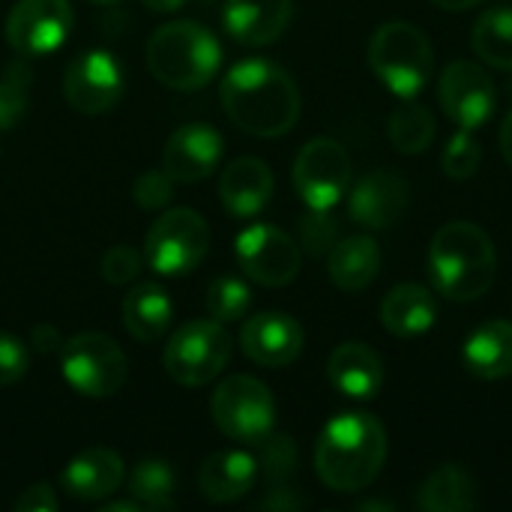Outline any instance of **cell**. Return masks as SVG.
I'll list each match as a JSON object with an SVG mask.
<instances>
[{
  "label": "cell",
  "mask_w": 512,
  "mask_h": 512,
  "mask_svg": "<svg viewBox=\"0 0 512 512\" xmlns=\"http://www.w3.org/2000/svg\"><path fill=\"white\" fill-rule=\"evenodd\" d=\"M63 96L81 114H105L123 96V69L108 51H81L63 72Z\"/></svg>",
  "instance_id": "13"
},
{
  "label": "cell",
  "mask_w": 512,
  "mask_h": 512,
  "mask_svg": "<svg viewBox=\"0 0 512 512\" xmlns=\"http://www.w3.org/2000/svg\"><path fill=\"white\" fill-rule=\"evenodd\" d=\"M381 321H384L387 333H393L399 339H414L435 327L438 303H435L432 291L423 285H414V282L396 285L381 303Z\"/></svg>",
  "instance_id": "23"
},
{
  "label": "cell",
  "mask_w": 512,
  "mask_h": 512,
  "mask_svg": "<svg viewBox=\"0 0 512 512\" xmlns=\"http://www.w3.org/2000/svg\"><path fill=\"white\" fill-rule=\"evenodd\" d=\"M219 96L231 123L258 138H279L300 120V90L294 78L264 57L234 63L222 78Z\"/></svg>",
  "instance_id": "1"
},
{
  "label": "cell",
  "mask_w": 512,
  "mask_h": 512,
  "mask_svg": "<svg viewBox=\"0 0 512 512\" xmlns=\"http://www.w3.org/2000/svg\"><path fill=\"white\" fill-rule=\"evenodd\" d=\"M357 510H390V512H396V507H393V504H378V501H366V504H360Z\"/></svg>",
  "instance_id": "46"
},
{
  "label": "cell",
  "mask_w": 512,
  "mask_h": 512,
  "mask_svg": "<svg viewBox=\"0 0 512 512\" xmlns=\"http://www.w3.org/2000/svg\"><path fill=\"white\" fill-rule=\"evenodd\" d=\"M141 3L153 12H177L186 0H141Z\"/></svg>",
  "instance_id": "43"
},
{
  "label": "cell",
  "mask_w": 512,
  "mask_h": 512,
  "mask_svg": "<svg viewBox=\"0 0 512 512\" xmlns=\"http://www.w3.org/2000/svg\"><path fill=\"white\" fill-rule=\"evenodd\" d=\"M234 249L243 273L267 288H282L294 282L303 264V252L294 237L276 225H249L237 234Z\"/></svg>",
  "instance_id": "11"
},
{
  "label": "cell",
  "mask_w": 512,
  "mask_h": 512,
  "mask_svg": "<svg viewBox=\"0 0 512 512\" xmlns=\"http://www.w3.org/2000/svg\"><path fill=\"white\" fill-rule=\"evenodd\" d=\"M300 243L315 258L330 255V249L339 243V225L330 216V210H309L303 216V222H300Z\"/></svg>",
  "instance_id": "34"
},
{
  "label": "cell",
  "mask_w": 512,
  "mask_h": 512,
  "mask_svg": "<svg viewBox=\"0 0 512 512\" xmlns=\"http://www.w3.org/2000/svg\"><path fill=\"white\" fill-rule=\"evenodd\" d=\"M387 126H390L393 147L405 156L426 153L435 141V117L426 105L414 99H405L402 105H396Z\"/></svg>",
  "instance_id": "29"
},
{
  "label": "cell",
  "mask_w": 512,
  "mask_h": 512,
  "mask_svg": "<svg viewBox=\"0 0 512 512\" xmlns=\"http://www.w3.org/2000/svg\"><path fill=\"white\" fill-rule=\"evenodd\" d=\"M294 189L309 210H333L351 189V156L333 138L309 141L294 159Z\"/></svg>",
  "instance_id": "10"
},
{
  "label": "cell",
  "mask_w": 512,
  "mask_h": 512,
  "mask_svg": "<svg viewBox=\"0 0 512 512\" xmlns=\"http://www.w3.org/2000/svg\"><path fill=\"white\" fill-rule=\"evenodd\" d=\"M465 366L483 381H501L512 375V321L498 318L477 327L462 348Z\"/></svg>",
  "instance_id": "24"
},
{
  "label": "cell",
  "mask_w": 512,
  "mask_h": 512,
  "mask_svg": "<svg viewBox=\"0 0 512 512\" xmlns=\"http://www.w3.org/2000/svg\"><path fill=\"white\" fill-rule=\"evenodd\" d=\"M141 264H144V255H141L135 246L120 243V246H111V249L102 255L99 270H102V279H105V282H111V285H126V282H132V279L138 276Z\"/></svg>",
  "instance_id": "35"
},
{
  "label": "cell",
  "mask_w": 512,
  "mask_h": 512,
  "mask_svg": "<svg viewBox=\"0 0 512 512\" xmlns=\"http://www.w3.org/2000/svg\"><path fill=\"white\" fill-rule=\"evenodd\" d=\"M60 483L78 501H102L120 489L123 459L108 447H90L63 468Z\"/></svg>",
  "instance_id": "20"
},
{
  "label": "cell",
  "mask_w": 512,
  "mask_h": 512,
  "mask_svg": "<svg viewBox=\"0 0 512 512\" xmlns=\"http://www.w3.org/2000/svg\"><path fill=\"white\" fill-rule=\"evenodd\" d=\"M234 339L219 321H189L165 345L162 366L183 387L210 384L231 360Z\"/></svg>",
  "instance_id": "8"
},
{
  "label": "cell",
  "mask_w": 512,
  "mask_h": 512,
  "mask_svg": "<svg viewBox=\"0 0 512 512\" xmlns=\"http://www.w3.org/2000/svg\"><path fill=\"white\" fill-rule=\"evenodd\" d=\"M90 3H102V6H111V3H120V0H90Z\"/></svg>",
  "instance_id": "47"
},
{
  "label": "cell",
  "mask_w": 512,
  "mask_h": 512,
  "mask_svg": "<svg viewBox=\"0 0 512 512\" xmlns=\"http://www.w3.org/2000/svg\"><path fill=\"white\" fill-rule=\"evenodd\" d=\"M381 270V246L372 237L339 240L327 255V273L342 291H363Z\"/></svg>",
  "instance_id": "25"
},
{
  "label": "cell",
  "mask_w": 512,
  "mask_h": 512,
  "mask_svg": "<svg viewBox=\"0 0 512 512\" xmlns=\"http://www.w3.org/2000/svg\"><path fill=\"white\" fill-rule=\"evenodd\" d=\"M222 150L225 141L213 126L186 123L168 138L162 153V171L177 183H201L216 171Z\"/></svg>",
  "instance_id": "16"
},
{
  "label": "cell",
  "mask_w": 512,
  "mask_h": 512,
  "mask_svg": "<svg viewBox=\"0 0 512 512\" xmlns=\"http://www.w3.org/2000/svg\"><path fill=\"white\" fill-rule=\"evenodd\" d=\"M369 66L399 99H414L432 78L435 51L429 36L408 21L381 24L369 42Z\"/></svg>",
  "instance_id": "5"
},
{
  "label": "cell",
  "mask_w": 512,
  "mask_h": 512,
  "mask_svg": "<svg viewBox=\"0 0 512 512\" xmlns=\"http://www.w3.org/2000/svg\"><path fill=\"white\" fill-rule=\"evenodd\" d=\"M219 198L231 216H255L273 198V171L255 156H240L222 171Z\"/></svg>",
  "instance_id": "19"
},
{
  "label": "cell",
  "mask_w": 512,
  "mask_h": 512,
  "mask_svg": "<svg viewBox=\"0 0 512 512\" xmlns=\"http://www.w3.org/2000/svg\"><path fill=\"white\" fill-rule=\"evenodd\" d=\"M132 195H135V204L141 210H159L171 201L174 180L165 171H144V174H138Z\"/></svg>",
  "instance_id": "36"
},
{
  "label": "cell",
  "mask_w": 512,
  "mask_h": 512,
  "mask_svg": "<svg viewBox=\"0 0 512 512\" xmlns=\"http://www.w3.org/2000/svg\"><path fill=\"white\" fill-rule=\"evenodd\" d=\"M66 384L87 399H108L126 381V357L105 333H78L60 348Z\"/></svg>",
  "instance_id": "9"
},
{
  "label": "cell",
  "mask_w": 512,
  "mask_h": 512,
  "mask_svg": "<svg viewBox=\"0 0 512 512\" xmlns=\"http://www.w3.org/2000/svg\"><path fill=\"white\" fill-rule=\"evenodd\" d=\"M303 501L300 498H285V495H273V498H267L261 507H276V510H297Z\"/></svg>",
  "instance_id": "42"
},
{
  "label": "cell",
  "mask_w": 512,
  "mask_h": 512,
  "mask_svg": "<svg viewBox=\"0 0 512 512\" xmlns=\"http://www.w3.org/2000/svg\"><path fill=\"white\" fill-rule=\"evenodd\" d=\"M222 63L219 39L198 21L162 24L147 39V66L156 81L174 90L207 87Z\"/></svg>",
  "instance_id": "4"
},
{
  "label": "cell",
  "mask_w": 512,
  "mask_h": 512,
  "mask_svg": "<svg viewBox=\"0 0 512 512\" xmlns=\"http://www.w3.org/2000/svg\"><path fill=\"white\" fill-rule=\"evenodd\" d=\"M69 0H18L6 15V42L21 57L57 51L72 30Z\"/></svg>",
  "instance_id": "12"
},
{
  "label": "cell",
  "mask_w": 512,
  "mask_h": 512,
  "mask_svg": "<svg viewBox=\"0 0 512 512\" xmlns=\"http://www.w3.org/2000/svg\"><path fill=\"white\" fill-rule=\"evenodd\" d=\"M255 477H258L255 456L243 450H222L201 465L198 489L213 504H231L255 486Z\"/></svg>",
  "instance_id": "22"
},
{
  "label": "cell",
  "mask_w": 512,
  "mask_h": 512,
  "mask_svg": "<svg viewBox=\"0 0 512 512\" xmlns=\"http://www.w3.org/2000/svg\"><path fill=\"white\" fill-rule=\"evenodd\" d=\"M261 465H264V474L279 480V477H288L297 465V450H294V441L279 435V438H267L264 441V456H261Z\"/></svg>",
  "instance_id": "38"
},
{
  "label": "cell",
  "mask_w": 512,
  "mask_h": 512,
  "mask_svg": "<svg viewBox=\"0 0 512 512\" xmlns=\"http://www.w3.org/2000/svg\"><path fill=\"white\" fill-rule=\"evenodd\" d=\"M141 510V504L138 501H114V504H108L102 512H138Z\"/></svg>",
  "instance_id": "45"
},
{
  "label": "cell",
  "mask_w": 512,
  "mask_h": 512,
  "mask_svg": "<svg viewBox=\"0 0 512 512\" xmlns=\"http://www.w3.org/2000/svg\"><path fill=\"white\" fill-rule=\"evenodd\" d=\"M417 507L426 512H468L477 507L474 477L459 465H441L426 477L417 495Z\"/></svg>",
  "instance_id": "27"
},
{
  "label": "cell",
  "mask_w": 512,
  "mask_h": 512,
  "mask_svg": "<svg viewBox=\"0 0 512 512\" xmlns=\"http://www.w3.org/2000/svg\"><path fill=\"white\" fill-rule=\"evenodd\" d=\"M501 153L512 168V111L504 117V126H501Z\"/></svg>",
  "instance_id": "41"
},
{
  "label": "cell",
  "mask_w": 512,
  "mask_h": 512,
  "mask_svg": "<svg viewBox=\"0 0 512 512\" xmlns=\"http://www.w3.org/2000/svg\"><path fill=\"white\" fill-rule=\"evenodd\" d=\"M480 162H483V150H480L474 132H468V129H459L441 156V168L450 180H471L477 174Z\"/></svg>",
  "instance_id": "33"
},
{
  "label": "cell",
  "mask_w": 512,
  "mask_h": 512,
  "mask_svg": "<svg viewBox=\"0 0 512 512\" xmlns=\"http://www.w3.org/2000/svg\"><path fill=\"white\" fill-rule=\"evenodd\" d=\"M327 375L351 399H375L384 387V363L363 342H342L327 360Z\"/></svg>",
  "instance_id": "21"
},
{
  "label": "cell",
  "mask_w": 512,
  "mask_h": 512,
  "mask_svg": "<svg viewBox=\"0 0 512 512\" xmlns=\"http://www.w3.org/2000/svg\"><path fill=\"white\" fill-rule=\"evenodd\" d=\"M495 270V243L480 225L453 219L435 231L429 246V276L441 297L456 303L477 300L492 288Z\"/></svg>",
  "instance_id": "3"
},
{
  "label": "cell",
  "mask_w": 512,
  "mask_h": 512,
  "mask_svg": "<svg viewBox=\"0 0 512 512\" xmlns=\"http://www.w3.org/2000/svg\"><path fill=\"white\" fill-rule=\"evenodd\" d=\"M438 99L444 114L459 129H480L495 114V84L489 72L471 60H453L441 81H438Z\"/></svg>",
  "instance_id": "14"
},
{
  "label": "cell",
  "mask_w": 512,
  "mask_h": 512,
  "mask_svg": "<svg viewBox=\"0 0 512 512\" xmlns=\"http://www.w3.org/2000/svg\"><path fill=\"white\" fill-rule=\"evenodd\" d=\"M408 201H411L408 180L399 171L375 168L351 186L348 213L357 225L372 228V231H384L405 216Z\"/></svg>",
  "instance_id": "15"
},
{
  "label": "cell",
  "mask_w": 512,
  "mask_h": 512,
  "mask_svg": "<svg viewBox=\"0 0 512 512\" xmlns=\"http://www.w3.org/2000/svg\"><path fill=\"white\" fill-rule=\"evenodd\" d=\"M294 12V0H225L222 27L240 45L276 42Z\"/></svg>",
  "instance_id": "18"
},
{
  "label": "cell",
  "mask_w": 512,
  "mask_h": 512,
  "mask_svg": "<svg viewBox=\"0 0 512 512\" xmlns=\"http://www.w3.org/2000/svg\"><path fill=\"white\" fill-rule=\"evenodd\" d=\"M129 492L132 498L147 507V510H174L177 501V474L168 462L162 459H147L141 462L132 477H129Z\"/></svg>",
  "instance_id": "30"
},
{
  "label": "cell",
  "mask_w": 512,
  "mask_h": 512,
  "mask_svg": "<svg viewBox=\"0 0 512 512\" xmlns=\"http://www.w3.org/2000/svg\"><path fill=\"white\" fill-rule=\"evenodd\" d=\"M243 354L267 369L291 366L303 351V327L285 312H261L243 321L240 330Z\"/></svg>",
  "instance_id": "17"
},
{
  "label": "cell",
  "mask_w": 512,
  "mask_h": 512,
  "mask_svg": "<svg viewBox=\"0 0 512 512\" xmlns=\"http://www.w3.org/2000/svg\"><path fill=\"white\" fill-rule=\"evenodd\" d=\"M27 363L30 357H27L24 342L0 330V387L21 381L27 375Z\"/></svg>",
  "instance_id": "37"
},
{
  "label": "cell",
  "mask_w": 512,
  "mask_h": 512,
  "mask_svg": "<svg viewBox=\"0 0 512 512\" xmlns=\"http://www.w3.org/2000/svg\"><path fill=\"white\" fill-rule=\"evenodd\" d=\"M30 66L24 60H15L0 75V132H9L27 111L30 99Z\"/></svg>",
  "instance_id": "32"
},
{
  "label": "cell",
  "mask_w": 512,
  "mask_h": 512,
  "mask_svg": "<svg viewBox=\"0 0 512 512\" xmlns=\"http://www.w3.org/2000/svg\"><path fill=\"white\" fill-rule=\"evenodd\" d=\"M207 312L213 321L219 324H231V321H240L246 318L249 312V303H252V291L246 282H240L237 276H219L207 285Z\"/></svg>",
  "instance_id": "31"
},
{
  "label": "cell",
  "mask_w": 512,
  "mask_h": 512,
  "mask_svg": "<svg viewBox=\"0 0 512 512\" xmlns=\"http://www.w3.org/2000/svg\"><path fill=\"white\" fill-rule=\"evenodd\" d=\"M30 342L42 351V354H51V351H60L63 348V336L54 330V327H48V324H39V327H33V336H30Z\"/></svg>",
  "instance_id": "40"
},
{
  "label": "cell",
  "mask_w": 512,
  "mask_h": 512,
  "mask_svg": "<svg viewBox=\"0 0 512 512\" xmlns=\"http://www.w3.org/2000/svg\"><path fill=\"white\" fill-rule=\"evenodd\" d=\"M387 462V432L369 414L333 417L315 444V471L339 495L372 486Z\"/></svg>",
  "instance_id": "2"
},
{
  "label": "cell",
  "mask_w": 512,
  "mask_h": 512,
  "mask_svg": "<svg viewBox=\"0 0 512 512\" xmlns=\"http://www.w3.org/2000/svg\"><path fill=\"white\" fill-rule=\"evenodd\" d=\"M210 414L216 429L240 444H264L276 426V402L267 384L252 375H231L225 378L213 399Z\"/></svg>",
  "instance_id": "6"
},
{
  "label": "cell",
  "mask_w": 512,
  "mask_h": 512,
  "mask_svg": "<svg viewBox=\"0 0 512 512\" xmlns=\"http://www.w3.org/2000/svg\"><path fill=\"white\" fill-rule=\"evenodd\" d=\"M432 3L441 6V9H447V12H465V9H471V6H477L483 0H432Z\"/></svg>",
  "instance_id": "44"
},
{
  "label": "cell",
  "mask_w": 512,
  "mask_h": 512,
  "mask_svg": "<svg viewBox=\"0 0 512 512\" xmlns=\"http://www.w3.org/2000/svg\"><path fill=\"white\" fill-rule=\"evenodd\" d=\"M171 315H174L171 297L153 282L135 285L123 297V327L138 342L162 339L168 333V327H171Z\"/></svg>",
  "instance_id": "26"
},
{
  "label": "cell",
  "mask_w": 512,
  "mask_h": 512,
  "mask_svg": "<svg viewBox=\"0 0 512 512\" xmlns=\"http://www.w3.org/2000/svg\"><path fill=\"white\" fill-rule=\"evenodd\" d=\"M471 42L489 66L512 72V6L483 12L474 24Z\"/></svg>",
  "instance_id": "28"
},
{
  "label": "cell",
  "mask_w": 512,
  "mask_h": 512,
  "mask_svg": "<svg viewBox=\"0 0 512 512\" xmlns=\"http://www.w3.org/2000/svg\"><path fill=\"white\" fill-rule=\"evenodd\" d=\"M57 495L48 483H36L27 492L18 495L15 501V512H57Z\"/></svg>",
  "instance_id": "39"
},
{
  "label": "cell",
  "mask_w": 512,
  "mask_h": 512,
  "mask_svg": "<svg viewBox=\"0 0 512 512\" xmlns=\"http://www.w3.org/2000/svg\"><path fill=\"white\" fill-rule=\"evenodd\" d=\"M210 249V228L201 213L177 207L162 213L144 237V264L159 276L192 273Z\"/></svg>",
  "instance_id": "7"
}]
</instances>
